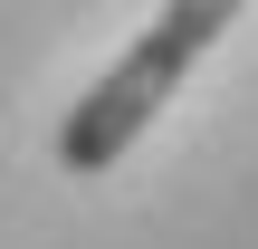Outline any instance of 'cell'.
Returning a JSON list of instances; mask_svg holds the SVG:
<instances>
[{
	"instance_id": "obj_1",
	"label": "cell",
	"mask_w": 258,
	"mask_h": 249,
	"mask_svg": "<svg viewBox=\"0 0 258 249\" xmlns=\"http://www.w3.org/2000/svg\"><path fill=\"white\" fill-rule=\"evenodd\" d=\"M182 77H191V58H172V48L144 29V38H134V48H124V58H115L77 106H67V125H57V173H77V182L115 173V163L134 154V134L172 106V86H182Z\"/></svg>"
},
{
	"instance_id": "obj_2",
	"label": "cell",
	"mask_w": 258,
	"mask_h": 249,
	"mask_svg": "<svg viewBox=\"0 0 258 249\" xmlns=\"http://www.w3.org/2000/svg\"><path fill=\"white\" fill-rule=\"evenodd\" d=\"M239 10H249V0H163L153 38H163L172 58H201V48H211V38H220V29L239 19Z\"/></svg>"
}]
</instances>
